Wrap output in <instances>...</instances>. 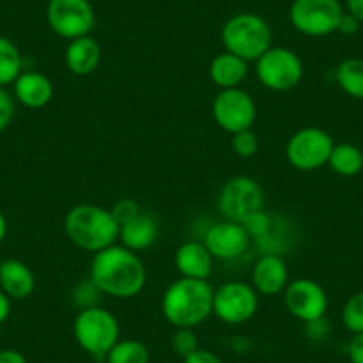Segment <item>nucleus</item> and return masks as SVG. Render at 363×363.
Instances as JSON below:
<instances>
[{"label":"nucleus","mask_w":363,"mask_h":363,"mask_svg":"<svg viewBox=\"0 0 363 363\" xmlns=\"http://www.w3.org/2000/svg\"><path fill=\"white\" fill-rule=\"evenodd\" d=\"M89 280L102 294L130 299L145 289L146 269L135 251L114 244L95 253L91 260Z\"/></svg>","instance_id":"1"},{"label":"nucleus","mask_w":363,"mask_h":363,"mask_svg":"<svg viewBox=\"0 0 363 363\" xmlns=\"http://www.w3.org/2000/svg\"><path fill=\"white\" fill-rule=\"evenodd\" d=\"M214 289L207 280L180 278L162 296V313L174 328H198L212 315Z\"/></svg>","instance_id":"2"},{"label":"nucleus","mask_w":363,"mask_h":363,"mask_svg":"<svg viewBox=\"0 0 363 363\" xmlns=\"http://www.w3.org/2000/svg\"><path fill=\"white\" fill-rule=\"evenodd\" d=\"M65 232L80 250L99 253L120 239V225L111 211L99 205H77L66 214Z\"/></svg>","instance_id":"3"},{"label":"nucleus","mask_w":363,"mask_h":363,"mask_svg":"<svg viewBox=\"0 0 363 363\" xmlns=\"http://www.w3.org/2000/svg\"><path fill=\"white\" fill-rule=\"evenodd\" d=\"M221 40L226 52L244 61H258L271 48V26L255 13H239L223 26Z\"/></svg>","instance_id":"4"},{"label":"nucleus","mask_w":363,"mask_h":363,"mask_svg":"<svg viewBox=\"0 0 363 363\" xmlns=\"http://www.w3.org/2000/svg\"><path fill=\"white\" fill-rule=\"evenodd\" d=\"M73 337L87 354L102 362L120 340V323L109 310L102 306L84 308L75 317Z\"/></svg>","instance_id":"5"},{"label":"nucleus","mask_w":363,"mask_h":363,"mask_svg":"<svg viewBox=\"0 0 363 363\" xmlns=\"http://www.w3.org/2000/svg\"><path fill=\"white\" fill-rule=\"evenodd\" d=\"M342 15L338 0H294L289 11L294 29L312 38L337 33Z\"/></svg>","instance_id":"6"},{"label":"nucleus","mask_w":363,"mask_h":363,"mask_svg":"<svg viewBox=\"0 0 363 363\" xmlns=\"http://www.w3.org/2000/svg\"><path fill=\"white\" fill-rule=\"evenodd\" d=\"M255 62L258 80L271 91H291L303 79V62L291 48L271 47Z\"/></svg>","instance_id":"7"},{"label":"nucleus","mask_w":363,"mask_h":363,"mask_svg":"<svg viewBox=\"0 0 363 363\" xmlns=\"http://www.w3.org/2000/svg\"><path fill=\"white\" fill-rule=\"evenodd\" d=\"M47 22L57 36L72 41L89 36L96 16L89 0H48Z\"/></svg>","instance_id":"8"},{"label":"nucleus","mask_w":363,"mask_h":363,"mask_svg":"<svg viewBox=\"0 0 363 363\" xmlns=\"http://www.w3.org/2000/svg\"><path fill=\"white\" fill-rule=\"evenodd\" d=\"M333 138L319 127H305L287 143V160L299 171H315L328 164L333 150Z\"/></svg>","instance_id":"9"},{"label":"nucleus","mask_w":363,"mask_h":363,"mask_svg":"<svg viewBox=\"0 0 363 363\" xmlns=\"http://www.w3.org/2000/svg\"><path fill=\"white\" fill-rule=\"evenodd\" d=\"M219 212L228 221L242 223L255 212L264 211V191L250 177H233L219 191Z\"/></svg>","instance_id":"10"},{"label":"nucleus","mask_w":363,"mask_h":363,"mask_svg":"<svg viewBox=\"0 0 363 363\" xmlns=\"http://www.w3.org/2000/svg\"><path fill=\"white\" fill-rule=\"evenodd\" d=\"M258 292L244 281H228L214 291L212 313L225 324H244L257 313Z\"/></svg>","instance_id":"11"},{"label":"nucleus","mask_w":363,"mask_h":363,"mask_svg":"<svg viewBox=\"0 0 363 363\" xmlns=\"http://www.w3.org/2000/svg\"><path fill=\"white\" fill-rule=\"evenodd\" d=\"M214 120L228 134L247 130L257 118V106L253 96L240 87L221 89L212 104Z\"/></svg>","instance_id":"12"},{"label":"nucleus","mask_w":363,"mask_h":363,"mask_svg":"<svg viewBox=\"0 0 363 363\" xmlns=\"http://www.w3.org/2000/svg\"><path fill=\"white\" fill-rule=\"evenodd\" d=\"M285 294V306L296 319L310 324L323 319L328 310V294L317 281L310 278H298L289 281Z\"/></svg>","instance_id":"13"},{"label":"nucleus","mask_w":363,"mask_h":363,"mask_svg":"<svg viewBox=\"0 0 363 363\" xmlns=\"http://www.w3.org/2000/svg\"><path fill=\"white\" fill-rule=\"evenodd\" d=\"M203 244L214 258L235 260L240 255L246 253L251 244V237L240 223L225 219L207 230Z\"/></svg>","instance_id":"14"},{"label":"nucleus","mask_w":363,"mask_h":363,"mask_svg":"<svg viewBox=\"0 0 363 363\" xmlns=\"http://www.w3.org/2000/svg\"><path fill=\"white\" fill-rule=\"evenodd\" d=\"M289 285V269L280 255H262L253 267V289L262 296H278Z\"/></svg>","instance_id":"15"},{"label":"nucleus","mask_w":363,"mask_h":363,"mask_svg":"<svg viewBox=\"0 0 363 363\" xmlns=\"http://www.w3.org/2000/svg\"><path fill=\"white\" fill-rule=\"evenodd\" d=\"M174 267L182 278L191 280H208L214 267V257L203 242L189 240L184 242L174 253Z\"/></svg>","instance_id":"16"},{"label":"nucleus","mask_w":363,"mask_h":363,"mask_svg":"<svg viewBox=\"0 0 363 363\" xmlns=\"http://www.w3.org/2000/svg\"><path fill=\"white\" fill-rule=\"evenodd\" d=\"M13 86L16 100L29 109H41L54 99V84L45 73L22 72Z\"/></svg>","instance_id":"17"},{"label":"nucleus","mask_w":363,"mask_h":363,"mask_svg":"<svg viewBox=\"0 0 363 363\" xmlns=\"http://www.w3.org/2000/svg\"><path fill=\"white\" fill-rule=\"evenodd\" d=\"M36 289V278L27 264L16 258L0 262V291L11 299H27Z\"/></svg>","instance_id":"18"},{"label":"nucleus","mask_w":363,"mask_h":363,"mask_svg":"<svg viewBox=\"0 0 363 363\" xmlns=\"http://www.w3.org/2000/svg\"><path fill=\"white\" fill-rule=\"evenodd\" d=\"M100 59H102V50H100L99 41L91 36H82L69 41L65 54L68 69L73 75L79 77L95 72L100 65Z\"/></svg>","instance_id":"19"},{"label":"nucleus","mask_w":363,"mask_h":363,"mask_svg":"<svg viewBox=\"0 0 363 363\" xmlns=\"http://www.w3.org/2000/svg\"><path fill=\"white\" fill-rule=\"evenodd\" d=\"M159 237V221L155 216L141 212L135 219L123 225L120 228V240L121 246L128 247L132 251L148 250Z\"/></svg>","instance_id":"20"},{"label":"nucleus","mask_w":363,"mask_h":363,"mask_svg":"<svg viewBox=\"0 0 363 363\" xmlns=\"http://www.w3.org/2000/svg\"><path fill=\"white\" fill-rule=\"evenodd\" d=\"M208 73H211L212 82L221 89L240 87L247 75V61L237 57L235 54H230V52H223L212 59Z\"/></svg>","instance_id":"21"},{"label":"nucleus","mask_w":363,"mask_h":363,"mask_svg":"<svg viewBox=\"0 0 363 363\" xmlns=\"http://www.w3.org/2000/svg\"><path fill=\"white\" fill-rule=\"evenodd\" d=\"M255 240L262 247L264 255H280L281 257V253H285L291 247L294 235L291 233L289 225L284 223V218L271 214V221H269L267 230Z\"/></svg>","instance_id":"22"},{"label":"nucleus","mask_w":363,"mask_h":363,"mask_svg":"<svg viewBox=\"0 0 363 363\" xmlns=\"http://www.w3.org/2000/svg\"><path fill=\"white\" fill-rule=\"evenodd\" d=\"M328 164L340 177H356L363 169V152L351 143H338L331 150Z\"/></svg>","instance_id":"23"},{"label":"nucleus","mask_w":363,"mask_h":363,"mask_svg":"<svg viewBox=\"0 0 363 363\" xmlns=\"http://www.w3.org/2000/svg\"><path fill=\"white\" fill-rule=\"evenodd\" d=\"M337 82L351 99L363 100V59H345L337 68Z\"/></svg>","instance_id":"24"},{"label":"nucleus","mask_w":363,"mask_h":363,"mask_svg":"<svg viewBox=\"0 0 363 363\" xmlns=\"http://www.w3.org/2000/svg\"><path fill=\"white\" fill-rule=\"evenodd\" d=\"M23 59L18 47L9 38L0 36V87L15 84L22 73Z\"/></svg>","instance_id":"25"},{"label":"nucleus","mask_w":363,"mask_h":363,"mask_svg":"<svg viewBox=\"0 0 363 363\" xmlns=\"http://www.w3.org/2000/svg\"><path fill=\"white\" fill-rule=\"evenodd\" d=\"M107 363H150V349L135 338L118 340L107 352Z\"/></svg>","instance_id":"26"},{"label":"nucleus","mask_w":363,"mask_h":363,"mask_svg":"<svg viewBox=\"0 0 363 363\" xmlns=\"http://www.w3.org/2000/svg\"><path fill=\"white\" fill-rule=\"evenodd\" d=\"M342 323L352 335L363 333V291L356 292L347 299L342 310Z\"/></svg>","instance_id":"27"},{"label":"nucleus","mask_w":363,"mask_h":363,"mask_svg":"<svg viewBox=\"0 0 363 363\" xmlns=\"http://www.w3.org/2000/svg\"><path fill=\"white\" fill-rule=\"evenodd\" d=\"M171 344H173L174 352H177L178 356H182V358H186L191 352L200 349V345H198V337L196 333H194L193 328H177Z\"/></svg>","instance_id":"28"},{"label":"nucleus","mask_w":363,"mask_h":363,"mask_svg":"<svg viewBox=\"0 0 363 363\" xmlns=\"http://www.w3.org/2000/svg\"><path fill=\"white\" fill-rule=\"evenodd\" d=\"M232 150L235 155L242 157V159H250L257 153L258 150V138L251 128L242 132L232 134Z\"/></svg>","instance_id":"29"},{"label":"nucleus","mask_w":363,"mask_h":363,"mask_svg":"<svg viewBox=\"0 0 363 363\" xmlns=\"http://www.w3.org/2000/svg\"><path fill=\"white\" fill-rule=\"evenodd\" d=\"M141 212L143 211H141V207H139L138 201L130 200V198H123V200H120L116 205H114L113 211H111V214H113V218L116 219V223L120 225V228H121L123 225L130 223L132 219L138 218Z\"/></svg>","instance_id":"30"},{"label":"nucleus","mask_w":363,"mask_h":363,"mask_svg":"<svg viewBox=\"0 0 363 363\" xmlns=\"http://www.w3.org/2000/svg\"><path fill=\"white\" fill-rule=\"evenodd\" d=\"M13 116H15V100L4 87H0V132H4L11 125Z\"/></svg>","instance_id":"31"},{"label":"nucleus","mask_w":363,"mask_h":363,"mask_svg":"<svg viewBox=\"0 0 363 363\" xmlns=\"http://www.w3.org/2000/svg\"><path fill=\"white\" fill-rule=\"evenodd\" d=\"M184 363H223V359L214 352L207 351V349H196V351L184 358Z\"/></svg>","instance_id":"32"},{"label":"nucleus","mask_w":363,"mask_h":363,"mask_svg":"<svg viewBox=\"0 0 363 363\" xmlns=\"http://www.w3.org/2000/svg\"><path fill=\"white\" fill-rule=\"evenodd\" d=\"M347 356L351 363H363V333H356L347 345Z\"/></svg>","instance_id":"33"},{"label":"nucleus","mask_w":363,"mask_h":363,"mask_svg":"<svg viewBox=\"0 0 363 363\" xmlns=\"http://www.w3.org/2000/svg\"><path fill=\"white\" fill-rule=\"evenodd\" d=\"M359 26H362V22H359L354 15H351V13H344L340 18V23H338L337 30L338 33L345 34V36H352V34L358 33Z\"/></svg>","instance_id":"34"},{"label":"nucleus","mask_w":363,"mask_h":363,"mask_svg":"<svg viewBox=\"0 0 363 363\" xmlns=\"http://www.w3.org/2000/svg\"><path fill=\"white\" fill-rule=\"evenodd\" d=\"M0 363H27V358L16 349H2L0 351Z\"/></svg>","instance_id":"35"},{"label":"nucleus","mask_w":363,"mask_h":363,"mask_svg":"<svg viewBox=\"0 0 363 363\" xmlns=\"http://www.w3.org/2000/svg\"><path fill=\"white\" fill-rule=\"evenodd\" d=\"M9 315H11V298L0 291V324H4Z\"/></svg>","instance_id":"36"},{"label":"nucleus","mask_w":363,"mask_h":363,"mask_svg":"<svg viewBox=\"0 0 363 363\" xmlns=\"http://www.w3.org/2000/svg\"><path fill=\"white\" fill-rule=\"evenodd\" d=\"M345 4H347V11L363 23V0H345Z\"/></svg>","instance_id":"37"},{"label":"nucleus","mask_w":363,"mask_h":363,"mask_svg":"<svg viewBox=\"0 0 363 363\" xmlns=\"http://www.w3.org/2000/svg\"><path fill=\"white\" fill-rule=\"evenodd\" d=\"M6 235H8V219H6V216L0 212V244L4 242Z\"/></svg>","instance_id":"38"}]
</instances>
